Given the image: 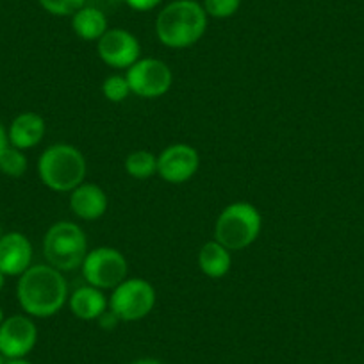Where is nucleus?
Instances as JSON below:
<instances>
[{"label":"nucleus","mask_w":364,"mask_h":364,"mask_svg":"<svg viewBox=\"0 0 364 364\" xmlns=\"http://www.w3.org/2000/svg\"><path fill=\"white\" fill-rule=\"evenodd\" d=\"M45 120L38 113L26 111L11 122L8 131L9 145L20 150H29L40 145L45 136Z\"/></svg>","instance_id":"14"},{"label":"nucleus","mask_w":364,"mask_h":364,"mask_svg":"<svg viewBox=\"0 0 364 364\" xmlns=\"http://www.w3.org/2000/svg\"><path fill=\"white\" fill-rule=\"evenodd\" d=\"M6 284V275L2 272H0V291H2V288H4Z\"/></svg>","instance_id":"28"},{"label":"nucleus","mask_w":364,"mask_h":364,"mask_svg":"<svg viewBox=\"0 0 364 364\" xmlns=\"http://www.w3.org/2000/svg\"><path fill=\"white\" fill-rule=\"evenodd\" d=\"M43 255L52 268L73 272L87 255L86 234L73 222L54 223L43 237Z\"/></svg>","instance_id":"5"},{"label":"nucleus","mask_w":364,"mask_h":364,"mask_svg":"<svg viewBox=\"0 0 364 364\" xmlns=\"http://www.w3.org/2000/svg\"><path fill=\"white\" fill-rule=\"evenodd\" d=\"M6 363V359H4V355H2V353H0V364H4Z\"/></svg>","instance_id":"30"},{"label":"nucleus","mask_w":364,"mask_h":364,"mask_svg":"<svg viewBox=\"0 0 364 364\" xmlns=\"http://www.w3.org/2000/svg\"><path fill=\"white\" fill-rule=\"evenodd\" d=\"M27 166H29V163H27L23 150L15 149L11 145L0 156V171L8 177H22L27 171Z\"/></svg>","instance_id":"19"},{"label":"nucleus","mask_w":364,"mask_h":364,"mask_svg":"<svg viewBox=\"0 0 364 364\" xmlns=\"http://www.w3.org/2000/svg\"><path fill=\"white\" fill-rule=\"evenodd\" d=\"M0 237H2V229H0Z\"/></svg>","instance_id":"31"},{"label":"nucleus","mask_w":364,"mask_h":364,"mask_svg":"<svg viewBox=\"0 0 364 364\" xmlns=\"http://www.w3.org/2000/svg\"><path fill=\"white\" fill-rule=\"evenodd\" d=\"M125 171L138 181L150 178L157 173V156L149 150H134L125 157Z\"/></svg>","instance_id":"18"},{"label":"nucleus","mask_w":364,"mask_h":364,"mask_svg":"<svg viewBox=\"0 0 364 364\" xmlns=\"http://www.w3.org/2000/svg\"><path fill=\"white\" fill-rule=\"evenodd\" d=\"M107 200L106 191L97 184H90V182H82L75 190L70 191V209L73 215L86 222H93L106 215Z\"/></svg>","instance_id":"13"},{"label":"nucleus","mask_w":364,"mask_h":364,"mask_svg":"<svg viewBox=\"0 0 364 364\" xmlns=\"http://www.w3.org/2000/svg\"><path fill=\"white\" fill-rule=\"evenodd\" d=\"M198 266H200L202 273L209 279H222L230 272L232 266V257H230V250H227L222 243L216 240L208 241L202 245L200 252H198Z\"/></svg>","instance_id":"17"},{"label":"nucleus","mask_w":364,"mask_h":364,"mask_svg":"<svg viewBox=\"0 0 364 364\" xmlns=\"http://www.w3.org/2000/svg\"><path fill=\"white\" fill-rule=\"evenodd\" d=\"M86 157L77 146L55 143L43 150L38 159V175L52 191L68 193L86 178Z\"/></svg>","instance_id":"3"},{"label":"nucleus","mask_w":364,"mask_h":364,"mask_svg":"<svg viewBox=\"0 0 364 364\" xmlns=\"http://www.w3.org/2000/svg\"><path fill=\"white\" fill-rule=\"evenodd\" d=\"M97 52L102 63L117 70H129L141 59V45L138 38L125 29H109L99 41Z\"/></svg>","instance_id":"11"},{"label":"nucleus","mask_w":364,"mask_h":364,"mask_svg":"<svg viewBox=\"0 0 364 364\" xmlns=\"http://www.w3.org/2000/svg\"><path fill=\"white\" fill-rule=\"evenodd\" d=\"M156 306V289L145 279H125L113 289L109 309L120 321H138L149 316Z\"/></svg>","instance_id":"7"},{"label":"nucleus","mask_w":364,"mask_h":364,"mask_svg":"<svg viewBox=\"0 0 364 364\" xmlns=\"http://www.w3.org/2000/svg\"><path fill=\"white\" fill-rule=\"evenodd\" d=\"M161 2H163V0H125V4H127L129 8L139 13L152 11V9L157 8Z\"/></svg>","instance_id":"23"},{"label":"nucleus","mask_w":364,"mask_h":364,"mask_svg":"<svg viewBox=\"0 0 364 364\" xmlns=\"http://www.w3.org/2000/svg\"><path fill=\"white\" fill-rule=\"evenodd\" d=\"M241 6V0H204L202 8L211 18H230L237 13Z\"/></svg>","instance_id":"21"},{"label":"nucleus","mask_w":364,"mask_h":364,"mask_svg":"<svg viewBox=\"0 0 364 364\" xmlns=\"http://www.w3.org/2000/svg\"><path fill=\"white\" fill-rule=\"evenodd\" d=\"M97 321H99L100 327L106 328V331H113V328H117V325L120 323V318H118L113 311L107 309L106 313H104Z\"/></svg>","instance_id":"24"},{"label":"nucleus","mask_w":364,"mask_h":364,"mask_svg":"<svg viewBox=\"0 0 364 364\" xmlns=\"http://www.w3.org/2000/svg\"><path fill=\"white\" fill-rule=\"evenodd\" d=\"M2 321H4V311L0 307V325H2Z\"/></svg>","instance_id":"29"},{"label":"nucleus","mask_w":364,"mask_h":364,"mask_svg":"<svg viewBox=\"0 0 364 364\" xmlns=\"http://www.w3.org/2000/svg\"><path fill=\"white\" fill-rule=\"evenodd\" d=\"M33 245L22 232H8L0 237V272L6 277H20L31 268Z\"/></svg>","instance_id":"12"},{"label":"nucleus","mask_w":364,"mask_h":364,"mask_svg":"<svg viewBox=\"0 0 364 364\" xmlns=\"http://www.w3.org/2000/svg\"><path fill=\"white\" fill-rule=\"evenodd\" d=\"M9 146V139H8V131L4 129V125L0 124V156L4 152L6 149Z\"/></svg>","instance_id":"25"},{"label":"nucleus","mask_w":364,"mask_h":364,"mask_svg":"<svg viewBox=\"0 0 364 364\" xmlns=\"http://www.w3.org/2000/svg\"><path fill=\"white\" fill-rule=\"evenodd\" d=\"M68 306L75 318H79L82 321H93L99 320L109 309V300L106 299L102 289L87 284L75 289L70 295Z\"/></svg>","instance_id":"15"},{"label":"nucleus","mask_w":364,"mask_h":364,"mask_svg":"<svg viewBox=\"0 0 364 364\" xmlns=\"http://www.w3.org/2000/svg\"><path fill=\"white\" fill-rule=\"evenodd\" d=\"M102 93L104 97H106V100H109V102H124V100L131 95V87H129L127 77L118 75V73L106 77L102 82Z\"/></svg>","instance_id":"20"},{"label":"nucleus","mask_w":364,"mask_h":364,"mask_svg":"<svg viewBox=\"0 0 364 364\" xmlns=\"http://www.w3.org/2000/svg\"><path fill=\"white\" fill-rule=\"evenodd\" d=\"M200 166L197 149L186 143H175L166 146L157 156V175L168 184H184L191 181Z\"/></svg>","instance_id":"9"},{"label":"nucleus","mask_w":364,"mask_h":364,"mask_svg":"<svg viewBox=\"0 0 364 364\" xmlns=\"http://www.w3.org/2000/svg\"><path fill=\"white\" fill-rule=\"evenodd\" d=\"M131 364H163L159 359H154V357H141V359L132 360Z\"/></svg>","instance_id":"26"},{"label":"nucleus","mask_w":364,"mask_h":364,"mask_svg":"<svg viewBox=\"0 0 364 364\" xmlns=\"http://www.w3.org/2000/svg\"><path fill=\"white\" fill-rule=\"evenodd\" d=\"M80 269L87 284L104 291V289H114L127 279L129 262L117 248L99 247L87 252Z\"/></svg>","instance_id":"6"},{"label":"nucleus","mask_w":364,"mask_h":364,"mask_svg":"<svg viewBox=\"0 0 364 364\" xmlns=\"http://www.w3.org/2000/svg\"><path fill=\"white\" fill-rule=\"evenodd\" d=\"M127 77L131 93L141 99H159L170 91L173 82V73L170 66L161 59L141 58L127 70Z\"/></svg>","instance_id":"8"},{"label":"nucleus","mask_w":364,"mask_h":364,"mask_svg":"<svg viewBox=\"0 0 364 364\" xmlns=\"http://www.w3.org/2000/svg\"><path fill=\"white\" fill-rule=\"evenodd\" d=\"M261 227L262 216L255 205L248 202H234L216 218L215 240L230 252L243 250L257 240Z\"/></svg>","instance_id":"4"},{"label":"nucleus","mask_w":364,"mask_h":364,"mask_svg":"<svg viewBox=\"0 0 364 364\" xmlns=\"http://www.w3.org/2000/svg\"><path fill=\"white\" fill-rule=\"evenodd\" d=\"M16 296L27 316L50 318L68 302V282L50 264H34L20 275Z\"/></svg>","instance_id":"1"},{"label":"nucleus","mask_w":364,"mask_h":364,"mask_svg":"<svg viewBox=\"0 0 364 364\" xmlns=\"http://www.w3.org/2000/svg\"><path fill=\"white\" fill-rule=\"evenodd\" d=\"M38 343V327L26 314L4 318L0 325V353L4 359L27 357Z\"/></svg>","instance_id":"10"},{"label":"nucleus","mask_w":364,"mask_h":364,"mask_svg":"<svg viewBox=\"0 0 364 364\" xmlns=\"http://www.w3.org/2000/svg\"><path fill=\"white\" fill-rule=\"evenodd\" d=\"M41 8L54 16H72L86 6V0H38Z\"/></svg>","instance_id":"22"},{"label":"nucleus","mask_w":364,"mask_h":364,"mask_svg":"<svg viewBox=\"0 0 364 364\" xmlns=\"http://www.w3.org/2000/svg\"><path fill=\"white\" fill-rule=\"evenodd\" d=\"M208 18L197 0H173L157 15V40L168 48L193 47L208 31Z\"/></svg>","instance_id":"2"},{"label":"nucleus","mask_w":364,"mask_h":364,"mask_svg":"<svg viewBox=\"0 0 364 364\" xmlns=\"http://www.w3.org/2000/svg\"><path fill=\"white\" fill-rule=\"evenodd\" d=\"M72 29L84 41H99L109 31L107 16L93 6H82L72 15Z\"/></svg>","instance_id":"16"},{"label":"nucleus","mask_w":364,"mask_h":364,"mask_svg":"<svg viewBox=\"0 0 364 364\" xmlns=\"http://www.w3.org/2000/svg\"><path fill=\"white\" fill-rule=\"evenodd\" d=\"M4 364H33V363L27 360L26 357H20V359H6Z\"/></svg>","instance_id":"27"}]
</instances>
